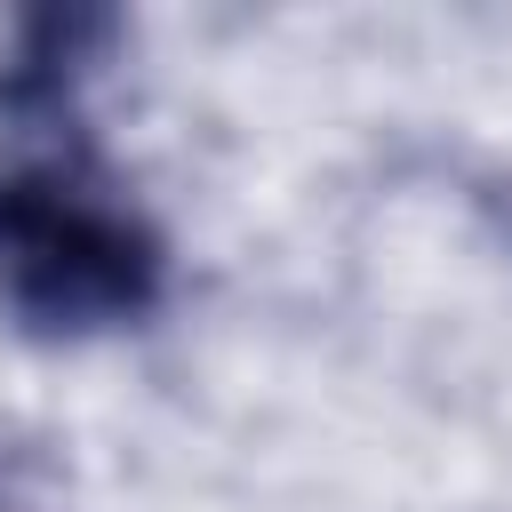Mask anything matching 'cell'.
<instances>
[{
	"label": "cell",
	"mask_w": 512,
	"mask_h": 512,
	"mask_svg": "<svg viewBox=\"0 0 512 512\" xmlns=\"http://www.w3.org/2000/svg\"><path fill=\"white\" fill-rule=\"evenodd\" d=\"M112 40H120L112 8H40V16H24L8 56H0V112L8 120H72V104L96 80V64L112 56Z\"/></svg>",
	"instance_id": "7a4b0ae2"
},
{
	"label": "cell",
	"mask_w": 512,
	"mask_h": 512,
	"mask_svg": "<svg viewBox=\"0 0 512 512\" xmlns=\"http://www.w3.org/2000/svg\"><path fill=\"white\" fill-rule=\"evenodd\" d=\"M168 296V232L88 160L0 168V320L40 344L136 328Z\"/></svg>",
	"instance_id": "6da1fadb"
},
{
	"label": "cell",
	"mask_w": 512,
	"mask_h": 512,
	"mask_svg": "<svg viewBox=\"0 0 512 512\" xmlns=\"http://www.w3.org/2000/svg\"><path fill=\"white\" fill-rule=\"evenodd\" d=\"M0 512H32V504L16 496V480H8V472H0Z\"/></svg>",
	"instance_id": "3957f363"
}]
</instances>
